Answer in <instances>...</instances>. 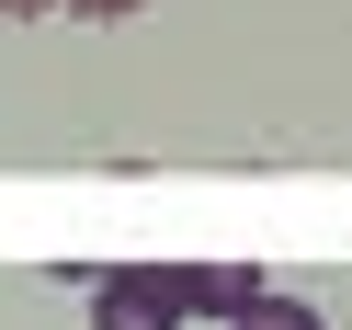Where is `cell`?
Here are the masks:
<instances>
[{"instance_id":"1","label":"cell","mask_w":352,"mask_h":330,"mask_svg":"<svg viewBox=\"0 0 352 330\" xmlns=\"http://www.w3.org/2000/svg\"><path fill=\"white\" fill-rule=\"evenodd\" d=\"M91 330H182L170 262H91Z\"/></svg>"},{"instance_id":"2","label":"cell","mask_w":352,"mask_h":330,"mask_svg":"<svg viewBox=\"0 0 352 330\" xmlns=\"http://www.w3.org/2000/svg\"><path fill=\"white\" fill-rule=\"evenodd\" d=\"M170 296H182V319H239L250 296H273V274L261 262H170Z\"/></svg>"},{"instance_id":"3","label":"cell","mask_w":352,"mask_h":330,"mask_svg":"<svg viewBox=\"0 0 352 330\" xmlns=\"http://www.w3.org/2000/svg\"><path fill=\"white\" fill-rule=\"evenodd\" d=\"M228 330H329V319H318L307 296H250V307H239Z\"/></svg>"},{"instance_id":"4","label":"cell","mask_w":352,"mask_h":330,"mask_svg":"<svg viewBox=\"0 0 352 330\" xmlns=\"http://www.w3.org/2000/svg\"><path fill=\"white\" fill-rule=\"evenodd\" d=\"M80 23H125V12H137V0H69Z\"/></svg>"},{"instance_id":"5","label":"cell","mask_w":352,"mask_h":330,"mask_svg":"<svg viewBox=\"0 0 352 330\" xmlns=\"http://www.w3.org/2000/svg\"><path fill=\"white\" fill-rule=\"evenodd\" d=\"M34 12H57V0H0V23H34Z\"/></svg>"}]
</instances>
